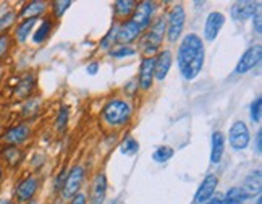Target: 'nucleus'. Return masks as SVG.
Returning <instances> with one entry per match:
<instances>
[{
    "label": "nucleus",
    "mask_w": 262,
    "mask_h": 204,
    "mask_svg": "<svg viewBox=\"0 0 262 204\" xmlns=\"http://www.w3.org/2000/svg\"><path fill=\"white\" fill-rule=\"evenodd\" d=\"M204 44L198 34H186L178 49V68L185 80H194L204 67Z\"/></svg>",
    "instance_id": "1"
},
{
    "label": "nucleus",
    "mask_w": 262,
    "mask_h": 204,
    "mask_svg": "<svg viewBox=\"0 0 262 204\" xmlns=\"http://www.w3.org/2000/svg\"><path fill=\"white\" fill-rule=\"evenodd\" d=\"M102 117H104V120L110 126H121L131 117V106L126 100L114 99L107 102V106L102 110Z\"/></svg>",
    "instance_id": "2"
},
{
    "label": "nucleus",
    "mask_w": 262,
    "mask_h": 204,
    "mask_svg": "<svg viewBox=\"0 0 262 204\" xmlns=\"http://www.w3.org/2000/svg\"><path fill=\"white\" fill-rule=\"evenodd\" d=\"M165 30H167L165 20L164 18H159L141 41V47H144L146 54H154L159 47H161V44L164 41Z\"/></svg>",
    "instance_id": "3"
},
{
    "label": "nucleus",
    "mask_w": 262,
    "mask_h": 204,
    "mask_svg": "<svg viewBox=\"0 0 262 204\" xmlns=\"http://www.w3.org/2000/svg\"><path fill=\"white\" fill-rule=\"evenodd\" d=\"M185 8L183 5H176L173 7V10L168 15V24H167V38L170 42H175L180 38V34L183 31L185 26Z\"/></svg>",
    "instance_id": "4"
},
{
    "label": "nucleus",
    "mask_w": 262,
    "mask_h": 204,
    "mask_svg": "<svg viewBox=\"0 0 262 204\" xmlns=\"http://www.w3.org/2000/svg\"><path fill=\"white\" fill-rule=\"evenodd\" d=\"M228 141L235 151L246 149L249 144V130L245 122H240L238 120V122L231 125L230 133H228Z\"/></svg>",
    "instance_id": "5"
},
{
    "label": "nucleus",
    "mask_w": 262,
    "mask_h": 204,
    "mask_svg": "<svg viewBox=\"0 0 262 204\" xmlns=\"http://www.w3.org/2000/svg\"><path fill=\"white\" fill-rule=\"evenodd\" d=\"M154 10H155V4L149 2V0H144V2L138 4V8H135V13H133V16L129 18V20L133 21L139 28V30L144 31L146 28L151 24Z\"/></svg>",
    "instance_id": "6"
},
{
    "label": "nucleus",
    "mask_w": 262,
    "mask_h": 204,
    "mask_svg": "<svg viewBox=\"0 0 262 204\" xmlns=\"http://www.w3.org/2000/svg\"><path fill=\"white\" fill-rule=\"evenodd\" d=\"M262 57V47L257 44V45H251V47L241 55V59L235 68V73H238V75H243V73L249 71L251 68H254L256 65L259 63Z\"/></svg>",
    "instance_id": "7"
},
{
    "label": "nucleus",
    "mask_w": 262,
    "mask_h": 204,
    "mask_svg": "<svg viewBox=\"0 0 262 204\" xmlns=\"http://www.w3.org/2000/svg\"><path fill=\"white\" fill-rule=\"evenodd\" d=\"M84 169L81 165L73 167L71 172L67 175V180L63 183V196L65 198H73L74 194H78V190L84 180Z\"/></svg>",
    "instance_id": "8"
},
{
    "label": "nucleus",
    "mask_w": 262,
    "mask_h": 204,
    "mask_svg": "<svg viewBox=\"0 0 262 204\" xmlns=\"http://www.w3.org/2000/svg\"><path fill=\"white\" fill-rule=\"evenodd\" d=\"M260 175H262L260 170H254L248 175V177L245 178V182H243L240 191H241L245 199H252V198H256L260 194V191H262V177Z\"/></svg>",
    "instance_id": "9"
},
{
    "label": "nucleus",
    "mask_w": 262,
    "mask_h": 204,
    "mask_svg": "<svg viewBox=\"0 0 262 204\" xmlns=\"http://www.w3.org/2000/svg\"><path fill=\"white\" fill-rule=\"evenodd\" d=\"M260 4L259 2H246V0H243V2H237L235 5L231 7V18L235 21H245V20H249L252 18L257 10H260Z\"/></svg>",
    "instance_id": "10"
},
{
    "label": "nucleus",
    "mask_w": 262,
    "mask_h": 204,
    "mask_svg": "<svg viewBox=\"0 0 262 204\" xmlns=\"http://www.w3.org/2000/svg\"><path fill=\"white\" fill-rule=\"evenodd\" d=\"M223 24H225V16H223L220 12L209 13V16L205 18V24H204V38L207 41H214L219 36Z\"/></svg>",
    "instance_id": "11"
},
{
    "label": "nucleus",
    "mask_w": 262,
    "mask_h": 204,
    "mask_svg": "<svg viewBox=\"0 0 262 204\" xmlns=\"http://www.w3.org/2000/svg\"><path fill=\"white\" fill-rule=\"evenodd\" d=\"M217 187H219V178L215 177V175H207V177L204 178V182L199 185V190L194 196V202L196 204L205 202L209 198L214 196V193H215V190H217Z\"/></svg>",
    "instance_id": "12"
},
{
    "label": "nucleus",
    "mask_w": 262,
    "mask_h": 204,
    "mask_svg": "<svg viewBox=\"0 0 262 204\" xmlns=\"http://www.w3.org/2000/svg\"><path fill=\"white\" fill-rule=\"evenodd\" d=\"M154 67H155V59L154 57H146L139 68V86L144 91L151 89L152 81H154Z\"/></svg>",
    "instance_id": "13"
},
{
    "label": "nucleus",
    "mask_w": 262,
    "mask_h": 204,
    "mask_svg": "<svg viewBox=\"0 0 262 204\" xmlns=\"http://www.w3.org/2000/svg\"><path fill=\"white\" fill-rule=\"evenodd\" d=\"M106 194H107V178H106V175L100 173L94 178V182H92L91 196H89L91 204H104Z\"/></svg>",
    "instance_id": "14"
},
{
    "label": "nucleus",
    "mask_w": 262,
    "mask_h": 204,
    "mask_svg": "<svg viewBox=\"0 0 262 204\" xmlns=\"http://www.w3.org/2000/svg\"><path fill=\"white\" fill-rule=\"evenodd\" d=\"M172 67V52L170 50H164L159 54V57L155 59V67H154V78L159 81H162Z\"/></svg>",
    "instance_id": "15"
},
{
    "label": "nucleus",
    "mask_w": 262,
    "mask_h": 204,
    "mask_svg": "<svg viewBox=\"0 0 262 204\" xmlns=\"http://www.w3.org/2000/svg\"><path fill=\"white\" fill-rule=\"evenodd\" d=\"M30 133H31V130L28 125H18L12 130H8V132L4 135V141L12 146L21 144L30 138Z\"/></svg>",
    "instance_id": "16"
},
{
    "label": "nucleus",
    "mask_w": 262,
    "mask_h": 204,
    "mask_svg": "<svg viewBox=\"0 0 262 204\" xmlns=\"http://www.w3.org/2000/svg\"><path fill=\"white\" fill-rule=\"evenodd\" d=\"M143 31L139 30V28L131 21V20H128V21H125L123 24H121L118 30H117V41H120L121 44H128V42H131V41H135L139 34H141Z\"/></svg>",
    "instance_id": "17"
},
{
    "label": "nucleus",
    "mask_w": 262,
    "mask_h": 204,
    "mask_svg": "<svg viewBox=\"0 0 262 204\" xmlns=\"http://www.w3.org/2000/svg\"><path fill=\"white\" fill-rule=\"evenodd\" d=\"M37 190V180L34 177L24 178L20 185L16 187V199L20 202H24L28 199H31L34 196V193Z\"/></svg>",
    "instance_id": "18"
},
{
    "label": "nucleus",
    "mask_w": 262,
    "mask_h": 204,
    "mask_svg": "<svg viewBox=\"0 0 262 204\" xmlns=\"http://www.w3.org/2000/svg\"><path fill=\"white\" fill-rule=\"evenodd\" d=\"M223 151H225V136L222 132H215L212 135V149H211V162L219 164L222 161Z\"/></svg>",
    "instance_id": "19"
},
{
    "label": "nucleus",
    "mask_w": 262,
    "mask_h": 204,
    "mask_svg": "<svg viewBox=\"0 0 262 204\" xmlns=\"http://www.w3.org/2000/svg\"><path fill=\"white\" fill-rule=\"evenodd\" d=\"M36 23H37V18H28V20L21 21V24L16 28V39L20 42H24Z\"/></svg>",
    "instance_id": "20"
},
{
    "label": "nucleus",
    "mask_w": 262,
    "mask_h": 204,
    "mask_svg": "<svg viewBox=\"0 0 262 204\" xmlns=\"http://www.w3.org/2000/svg\"><path fill=\"white\" fill-rule=\"evenodd\" d=\"M33 88H34V80H33V76H24V78H21V81L18 83V86L15 88V94L18 96V97H28L31 94V91H33Z\"/></svg>",
    "instance_id": "21"
},
{
    "label": "nucleus",
    "mask_w": 262,
    "mask_h": 204,
    "mask_svg": "<svg viewBox=\"0 0 262 204\" xmlns=\"http://www.w3.org/2000/svg\"><path fill=\"white\" fill-rule=\"evenodd\" d=\"M50 30H52V23L49 20H42L41 26L37 28V30L34 31V34H33V41L36 44L44 42L45 39H47V36L50 34Z\"/></svg>",
    "instance_id": "22"
},
{
    "label": "nucleus",
    "mask_w": 262,
    "mask_h": 204,
    "mask_svg": "<svg viewBox=\"0 0 262 204\" xmlns=\"http://www.w3.org/2000/svg\"><path fill=\"white\" fill-rule=\"evenodd\" d=\"M44 10H45V5L42 2H31L23 8L20 15L28 20V18H37V15H41Z\"/></svg>",
    "instance_id": "23"
},
{
    "label": "nucleus",
    "mask_w": 262,
    "mask_h": 204,
    "mask_svg": "<svg viewBox=\"0 0 262 204\" xmlns=\"http://www.w3.org/2000/svg\"><path fill=\"white\" fill-rule=\"evenodd\" d=\"M135 7L136 2H133V0H118V2H115V13L118 16H128L135 12Z\"/></svg>",
    "instance_id": "24"
},
{
    "label": "nucleus",
    "mask_w": 262,
    "mask_h": 204,
    "mask_svg": "<svg viewBox=\"0 0 262 204\" xmlns=\"http://www.w3.org/2000/svg\"><path fill=\"white\" fill-rule=\"evenodd\" d=\"M173 157V149L170 146H161V147H157V149L154 151L152 154V159L159 164H164L167 161H170Z\"/></svg>",
    "instance_id": "25"
},
{
    "label": "nucleus",
    "mask_w": 262,
    "mask_h": 204,
    "mask_svg": "<svg viewBox=\"0 0 262 204\" xmlns=\"http://www.w3.org/2000/svg\"><path fill=\"white\" fill-rule=\"evenodd\" d=\"M120 151H121V154H125V156H135L139 151V144H138V141L135 140V138L128 136L126 140L121 143Z\"/></svg>",
    "instance_id": "26"
},
{
    "label": "nucleus",
    "mask_w": 262,
    "mask_h": 204,
    "mask_svg": "<svg viewBox=\"0 0 262 204\" xmlns=\"http://www.w3.org/2000/svg\"><path fill=\"white\" fill-rule=\"evenodd\" d=\"M243 202H245V198H243L238 187L230 188L228 193L225 194V198H223V204H243Z\"/></svg>",
    "instance_id": "27"
},
{
    "label": "nucleus",
    "mask_w": 262,
    "mask_h": 204,
    "mask_svg": "<svg viewBox=\"0 0 262 204\" xmlns=\"http://www.w3.org/2000/svg\"><path fill=\"white\" fill-rule=\"evenodd\" d=\"M260 115H262V99L257 97L251 104V120H252V122L259 123L260 122Z\"/></svg>",
    "instance_id": "28"
},
{
    "label": "nucleus",
    "mask_w": 262,
    "mask_h": 204,
    "mask_svg": "<svg viewBox=\"0 0 262 204\" xmlns=\"http://www.w3.org/2000/svg\"><path fill=\"white\" fill-rule=\"evenodd\" d=\"M68 115H70L68 107H62L59 110L57 120H55V126H57V130H60V132H62L65 126H67V123H68Z\"/></svg>",
    "instance_id": "29"
},
{
    "label": "nucleus",
    "mask_w": 262,
    "mask_h": 204,
    "mask_svg": "<svg viewBox=\"0 0 262 204\" xmlns=\"http://www.w3.org/2000/svg\"><path fill=\"white\" fill-rule=\"evenodd\" d=\"M4 156H5V159L8 161V164H12L15 165L18 161H20V157H21V152L16 149V147H8V149L4 151Z\"/></svg>",
    "instance_id": "30"
},
{
    "label": "nucleus",
    "mask_w": 262,
    "mask_h": 204,
    "mask_svg": "<svg viewBox=\"0 0 262 204\" xmlns=\"http://www.w3.org/2000/svg\"><path fill=\"white\" fill-rule=\"evenodd\" d=\"M112 57L115 59H121V57H131V55H135L136 50L131 49V47H117L115 50H112Z\"/></svg>",
    "instance_id": "31"
},
{
    "label": "nucleus",
    "mask_w": 262,
    "mask_h": 204,
    "mask_svg": "<svg viewBox=\"0 0 262 204\" xmlns=\"http://www.w3.org/2000/svg\"><path fill=\"white\" fill-rule=\"evenodd\" d=\"M117 30L118 28H114V30H112L104 39H102V49L104 50H107V49H110L112 47V44L115 42V39H117Z\"/></svg>",
    "instance_id": "32"
},
{
    "label": "nucleus",
    "mask_w": 262,
    "mask_h": 204,
    "mask_svg": "<svg viewBox=\"0 0 262 204\" xmlns=\"http://www.w3.org/2000/svg\"><path fill=\"white\" fill-rule=\"evenodd\" d=\"M13 21H15V13L7 12L2 18H0V30H5V28H8Z\"/></svg>",
    "instance_id": "33"
},
{
    "label": "nucleus",
    "mask_w": 262,
    "mask_h": 204,
    "mask_svg": "<svg viewBox=\"0 0 262 204\" xmlns=\"http://www.w3.org/2000/svg\"><path fill=\"white\" fill-rule=\"evenodd\" d=\"M71 5V2H55L54 4V13H55V16H62L65 12H67V8Z\"/></svg>",
    "instance_id": "34"
},
{
    "label": "nucleus",
    "mask_w": 262,
    "mask_h": 204,
    "mask_svg": "<svg viewBox=\"0 0 262 204\" xmlns=\"http://www.w3.org/2000/svg\"><path fill=\"white\" fill-rule=\"evenodd\" d=\"M8 47H10V38H8L7 34H2V36H0V59L5 55Z\"/></svg>",
    "instance_id": "35"
},
{
    "label": "nucleus",
    "mask_w": 262,
    "mask_h": 204,
    "mask_svg": "<svg viewBox=\"0 0 262 204\" xmlns=\"http://www.w3.org/2000/svg\"><path fill=\"white\" fill-rule=\"evenodd\" d=\"M37 107H39V102L37 100H30L28 102V104L24 106V109H23V112H24V115H30V114H36V110H37Z\"/></svg>",
    "instance_id": "36"
},
{
    "label": "nucleus",
    "mask_w": 262,
    "mask_h": 204,
    "mask_svg": "<svg viewBox=\"0 0 262 204\" xmlns=\"http://www.w3.org/2000/svg\"><path fill=\"white\" fill-rule=\"evenodd\" d=\"M252 20H254V28H256V33L260 34L262 33V15H260V10H257V13L252 16Z\"/></svg>",
    "instance_id": "37"
},
{
    "label": "nucleus",
    "mask_w": 262,
    "mask_h": 204,
    "mask_svg": "<svg viewBox=\"0 0 262 204\" xmlns=\"http://www.w3.org/2000/svg\"><path fill=\"white\" fill-rule=\"evenodd\" d=\"M65 180H67V172L65 170H62L59 175H57V180H55V190L59 191V188H60V185L62 183H65Z\"/></svg>",
    "instance_id": "38"
},
{
    "label": "nucleus",
    "mask_w": 262,
    "mask_h": 204,
    "mask_svg": "<svg viewBox=\"0 0 262 204\" xmlns=\"http://www.w3.org/2000/svg\"><path fill=\"white\" fill-rule=\"evenodd\" d=\"M202 204H223V196H222V194H214L212 198H209Z\"/></svg>",
    "instance_id": "39"
},
{
    "label": "nucleus",
    "mask_w": 262,
    "mask_h": 204,
    "mask_svg": "<svg viewBox=\"0 0 262 204\" xmlns=\"http://www.w3.org/2000/svg\"><path fill=\"white\" fill-rule=\"evenodd\" d=\"M70 204H86V196H84L83 193H78V194H74L73 199Z\"/></svg>",
    "instance_id": "40"
},
{
    "label": "nucleus",
    "mask_w": 262,
    "mask_h": 204,
    "mask_svg": "<svg viewBox=\"0 0 262 204\" xmlns=\"http://www.w3.org/2000/svg\"><path fill=\"white\" fill-rule=\"evenodd\" d=\"M256 152L260 154L262 152V132L259 130L257 135H256Z\"/></svg>",
    "instance_id": "41"
},
{
    "label": "nucleus",
    "mask_w": 262,
    "mask_h": 204,
    "mask_svg": "<svg viewBox=\"0 0 262 204\" xmlns=\"http://www.w3.org/2000/svg\"><path fill=\"white\" fill-rule=\"evenodd\" d=\"M97 71H99V63L97 62L88 65V73H89V75H96Z\"/></svg>",
    "instance_id": "42"
},
{
    "label": "nucleus",
    "mask_w": 262,
    "mask_h": 204,
    "mask_svg": "<svg viewBox=\"0 0 262 204\" xmlns=\"http://www.w3.org/2000/svg\"><path fill=\"white\" fill-rule=\"evenodd\" d=\"M0 204H12L10 199H0Z\"/></svg>",
    "instance_id": "43"
},
{
    "label": "nucleus",
    "mask_w": 262,
    "mask_h": 204,
    "mask_svg": "<svg viewBox=\"0 0 262 204\" xmlns=\"http://www.w3.org/2000/svg\"><path fill=\"white\" fill-rule=\"evenodd\" d=\"M0 178H2V169H0Z\"/></svg>",
    "instance_id": "44"
}]
</instances>
